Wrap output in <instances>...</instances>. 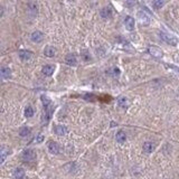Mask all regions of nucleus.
<instances>
[{"label": "nucleus", "instance_id": "obj_13", "mask_svg": "<svg viewBox=\"0 0 179 179\" xmlns=\"http://www.w3.org/2000/svg\"><path fill=\"white\" fill-rule=\"evenodd\" d=\"M18 56L22 61H28L29 58L31 57V52H29V50H19Z\"/></svg>", "mask_w": 179, "mask_h": 179}, {"label": "nucleus", "instance_id": "obj_2", "mask_svg": "<svg viewBox=\"0 0 179 179\" xmlns=\"http://www.w3.org/2000/svg\"><path fill=\"white\" fill-rule=\"evenodd\" d=\"M160 38H161L165 43L169 44V45H171V46H176L177 43H178V40H177L175 37L168 35V34H165V33H161V34H160Z\"/></svg>", "mask_w": 179, "mask_h": 179}, {"label": "nucleus", "instance_id": "obj_24", "mask_svg": "<svg viewBox=\"0 0 179 179\" xmlns=\"http://www.w3.org/2000/svg\"><path fill=\"white\" fill-rule=\"evenodd\" d=\"M165 5V1H161V0H157V1H152V6L155 7V9H160Z\"/></svg>", "mask_w": 179, "mask_h": 179}, {"label": "nucleus", "instance_id": "obj_15", "mask_svg": "<svg viewBox=\"0 0 179 179\" xmlns=\"http://www.w3.org/2000/svg\"><path fill=\"white\" fill-rule=\"evenodd\" d=\"M115 139H116V141H118L119 143L125 142V140H127V134H125V132H124L123 130H120V131L116 133Z\"/></svg>", "mask_w": 179, "mask_h": 179}, {"label": "nucleus", "instance_id": "obj_16", "mask_svg": "<svg viewBox=\"0 0 179 179\" xmlns=\"http://www.w3.org/2000/svg\"><path fill=\"white\" fill-rule=\"evenodd\" d=\"M1 76H2V79H9L10 76H11V70L9 68V67H6V66H2L1 67Z\"/></svg>", "mask_w": 179, "mask_h": 179}, {"label": "nucleus", "instance_id": "obj_4", "mask_svg": "<svg viewBox=\"0 0 179 179\" xmlns=\"http://www.w3.org/2000/svg\"><path fill=\"white\" fill-rule=\"evenodd\" d=\"M54 110H55V107H53V105H49L48 107H45V113H44L43 119H42L43 123H47V122L49 121L52 115L54 113Z\"/></svg>", "mask_w": 179, "mask_h": 179}, {"label": "nucleus", "instance_id": "obj_8", "mask_svg": "<svg viewBox=\"0 0 179 179\" xmlns=\"http://www.w3.org/2000/svg\"><path fill=\"white\" fill-rule=\"evenodd\" d=\"M124 25L128 30H133L134 29V19L130 16H127L125 19H124Z\"/></svg>", "mask_w": 179, "mask_h": 179}, {"label": "nucleus", "instance_id": "obj_11", "mask_svg": "<svg viewBox=\"0 0 179 179\" xmlns=\"http://www.w3.org/2000/svg\"><path fill=\"white\" fill-rule=\"evenodd\" d=\"M100 15L102 18H104V19H107V18H110L111 16H112V9L110 7H104L101 9L100 11Z\"/></svg>", "mask_w": 179, "mask_h": 179}, {"label": "nucleus", "instance_id": "obj_23", "mask_svg": "<svg viewBox=\"0 0 179 179\" xmlns=\"http://www.w3.org/2000/svg\"><path fill=\"white\" fill-rule=\"evenodd\" d=\"M34 115V109L31 107H27L25 109V116L26 118H31Z\"/></svg>", "mask_w": 179, "mask_h": 179}, {"label": "nucleus", "instance_id": "obj_25", "mask_svg": "<svg viewBox=\"0 0 179 179\" xmlns=\"http://www.w3.org/2000/svg\"><path fill=\"white\" fill-rule=\"evenodd\" d=\"M29 133H30V129L27 128V127H24V128H22L20 131H19V134L22 137H27Z\"/></svg>", "mask_w": 179, "mask_h": 179}, {"label": "nucleus", "instance_id": "obj_1", "mask_svg": "<svg viewBox=\"0 0 179 179\" xmlns=\"http://www.w3.org/2000/svg\"><path fill=\"white\" fill-rule=\"evenodd\" d=\"M22 160L24 161H34L36 159V153L34 150H31V149H27V150H25L22 152Z\"/></svg>", "mask_w": 179, "mask_h": 179}, {"label": "nucleus", "instance_id": "obj_18", "mask_svg": "<svg viewBox=\"0 0 179 179\" xmlns=\"http://www.w3.org/2000/svg\"><path fill=\"white\" fill-rule=\"evenodd\" d=\"M25 176V170L22 168H17L14 170V177L16 179H22Z\"/></svg>", "mask_w": 179, "mask_h": 179}, {"label": "nucleus", "instance_id": "obj_21", "mask_svg": "<svg viewBox=\"0 0 179 179\" xmlns=\"http://www.w3.org/2000/svg\"><path fill=\"white\" fill-rule=\"evenodd\" d=\"M1 164H3L5 162V160H6V157H7V155L9 153V150H8L6 147H2L1 148Z\"/></svg>", "mask_w": 179, "mask_h": 179}, {"label": "nucleus", "instance_id": "obj_17", "mask_svg": "<svg viewBox=\"0 0 179 179\" xmlns=\"http://www.w3.org/2000/svg\"><path fill=\"white\" fill-rule=\"evenodd\" d=\"M153 150H155V144L152 142H146L143 144V151L146 153H151Z\"/></svg>", "mask_w": 179, "mask_h": 179}, {"label": "nucleus", "instance_id": "obj_14", "mask_svg": "<svg viewBox=\"0 0 179 179\" xmlns=\"http://www.w3.org/2000/svg\"><path fill=\"white\" fill-rule=\"evenodd\" d=\"M54 71H55V66L53 65H45L43 67V73L46 76H52Z\"/></svg>", "mask_w": 179, "mask_h": 179}, {"label": "nucleus", "instance_id": "obj_6", "mask_svg": "<svg viewBox=\"0 0 179 179\" xmlns=\"http://www.w3.org/2000/svg\"><path fill=\"white\" fill-rule=\"evenodd\" d=\"M138 18H139V20H140V22H141L142 25H148V24L150 22L149 16L146 14L144 11H140V13L138 14Z\"/></svg>", "mask_w": 179, "mask_h": 179}, {"label": "nucleus", "instance_id": "obj_5", "mask_svg": "<svg viewBox=\"0 0 179 179\" xmlns=\"http://www.w3.org/2000/svg\"><path fill=\"white\" fill-rule=\"evenodd\" d=\"M30 38H31V40H33L34 43H40V42H43V39H44V34L42 31L36 30V31H34V33L31 34Z\"/></svg>", "mask_w": 179, "mask_h": 179}, {"label": "nucleus", "instance_id": "obj_9", "mask_svg": "<svg viewBox=\"0 0 179 179\" xmlns=\"http://www.w3.org/2000/svg\"><path fill=\"white\" fill-rule=\"evenodd\" d=\"M65 62H66V64L70 65V66H75L76 63H77L76 56H75L74 54H68V55H66V57H65Z\"/></svg>", "mask_w": 179, "mask_h": 179}, {"label": "nucleus", "instance_id": "obj_20", "mask_svg": "<svg viewBox=\"0 0 179 179\" xmlns=\"http://www.w3.org/2000/svg\"><path fill=\"white\" fill-rule=\"evenodd\" d=\"M111 76H113V77H118L119 75H120V70L118 68V67H112L111 70H109V72H107Z\"/></svg>", "mask_w": 179, "mask_h": 179}, {"label": "nucleus", "instance_id": "obj_19", "mask_svg": "<svg viewBox=\"0 0 179 179\" xmlns=\"http://www.w3.org/2000/svg\"><path fill=\"white\" fill-rule=\"evenodd\" d=\"M118 104H119V107L125 109V107H128V99H127V98H124V96L119 98V99H118Z\"/></svg>", "mask_w": 179, "mask_h": 179}, {"label": "nucleus", "instance_id": "obj_26", "mask_svg": "<svg viewBox=\"0 0 179 179\" xmlns=\"http://www.w3.org/2000/svg\"><path fill=\"white\" fill-rule=\"evenodd\" d=\"M42 102H43V104H44V107H48L49 105H52L50 100L47 98V96H42Z\"/></svg>", "mask_w": 179, "mask_h": 179}, {"label": "nucleus", "instance_id": "obj_22", "mask_svg": "<svg viewBox=\"0 0 179 179\" xmlns=\"http://www.w3.org/2000/svg\"><path fill=\"white\" fill-rule=\"evenodd\" d=\"M28 7H29V11L33 13V16H35L37 14V3L36 2H29Z\"/></svg>", "mask_w": 179, "mask_h": 179}, {"label": "nucleus", "instance_id": "obj_3", "mask_svg": "<svg viewBox=\"0 0 179 179\" xmlns=\"http://www.w3.org/2000/svg\"><path fill=\"white\" fill-rule=\"evenodd\" d=\"M148 53L150 54L151 56H153V57L156 58H161L164 56V52L160 49L159 47H156V46H150L148 48Z\"/></svg>", "mask_w": 179, "mask_h": 179}, {"label": "nucleus", "instance_id": "obj_27", "mask_svg": "<svg viewBox=\"0 0 179 179\" xmlns=\"http://www.w3.org/2000/svg\"><path fill=\"white\" fill-rule=\"evenodd\" d=\"M43 140H44V136H43V134H38V136H37V138H36V142H37V143L43 142Z\"/></svg>", "mask_w": 179, "mask_h": 179}, {"label": "nucleus", "instance_id": "obj_10", "mask_svg": "<svg viewBox=\"0 0 179 179\" xmlns=\"http://www.w3.org/2000/svg\"><path fill=\"white\" fill-rule=\"evenodd\" d=\"M67 132H68V130H67V128L65 125L58 124V125L55 127V133L57 136H65V134H67Z\"/></svg>", "mask_w": 179, "mask_h": 179}, {"label": "nucleus", "instance_id": "obj_12", "mask_svg": "<svg viewBox=\"0 0 179 179\" xmlns=\"http://www.w3.org/2000/svg\"><path fill=\"white\" fill-rule=\"evenodd\" d=\"M44 54L47 56V57H54L56 55V49L53 47V46H46L45 49H44Z\"/></svg>", "mask_w": 179, "mask_h": 179}, {"label": "nucleus", "instance_id": "obj_7", "mask_svg": "<svg viewBox=\"0 0 179 179\" xmlns=\"http://www.w3.org/2000/svg\"><path fill=\"white\" fill-rule=\"evenodd\" d=\"M48 150H49V152L54 153V155L59 153V146H58V143H56L55 141H49L48 142Z\"/></svg>", "mask_w": 179, "mask_h": 179}]
</instances>
